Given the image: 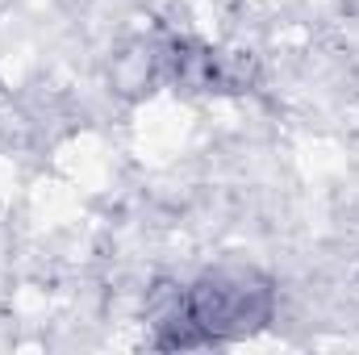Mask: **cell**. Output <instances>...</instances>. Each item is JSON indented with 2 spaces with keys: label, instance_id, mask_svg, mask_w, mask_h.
Instances as JSON below:
<instances>
[{
  "label": "cell",
  "instance_id": "cell-2",
  "mask_svg": "<svg viewBox=\"0 0 359 355\" xmlns=\"http://www.w3.org/2000/svg\"><path fill=\"white\" fill-rule=\"evenodd\" d=\"M159 80L184 92H247L255 84V59L205 46L196 38H168L155 42Z\"/></svg>",
  "mask_w": 359,
  "mask_h": 355
},
{
  "label": "cell",
  "instance_id": "cell-1",
  "mask_svg": "<svg viewBox=\"0 0 359 355\" xmlns=\"http://www.w3.org/2000/svg\"><path fill=\"white\" fill-rule=\"evenodd\" d=\"M276 309L271 280L255 267H217L155 305V347H213L264 330Z\"/></svg>",
  "mask_w": 359,
  "mask_h": 355
}]
</instances>
